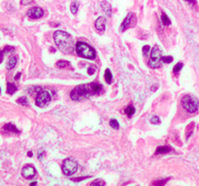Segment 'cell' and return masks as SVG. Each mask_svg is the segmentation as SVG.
<instances>
[{"label":"cell","mask_w":199,"mask_h":186,"mask_svg":"<svg viewBox=\"0 0 199 186\" xmlns=\"http://www.w3.org/2000/svg\"><path fill=\"white\" fill-rule=\"evenodd\" d=\"M183 66H184V64H183L182 62H179L178 64H176V65L174 66V68H173V72H174L175 74H178V73L181 71V70H182Z\"/></svg>","instance_id":"22"},{"label":"cell","mask_w":199,"mask_h":186,"mask_svg":"<svg viewBox=\"0 0 199 186\" xmlns=\"http://www.w3.org/2000/svg\"><path fill=\"white\" fill-rule=\"evenodd\" d=\"M151 123L152 124H159L160 123V119H159V118L158 116H152V118H151Z\"/></svg>","instance_id":"28"},{"label":"cell","mask_w":199,"mask_h":186,"mask_svg":"<svg viewBox=\"0 0 199 186\" xmlns=\"http://www.w3.org/2000/svg\"><path fill=\"white\" fill-rule=\"evenodd\" d=\"M161 59L164 63H171L173 61V57L172 56H162Z\"/></svg>","instance_id":"27"},{"label":"cell","mask_w":199,"mask_h":186,"mask_svg":"<svg viewBox=\"0 0 199 186\" xmlns=\"http://www.w3.org/2000/svg\"><path fill=\"white\" fill-rule=\"evenodd\" d=\"M185 1L187 2V3H190V4L192 5V6H193V5H194V6L196 5V1H195V0H185Z\"/></svg>","instance_id":"35"},{"label":"cell","mask_w":199,"mask_h":186,"mask_svg":"<svg viewBox=\"0 0 199 186\" xmlns=\"http://www.w3.org/2000/svg\"><path fill=\"white\" fill-rule=\"evenodd\" d=\"M95 28L98 30V31H104L105 30V27H106V20L103 17H99L96 20H95Z\"/></svg>","instance_id":"11"},{"label":"cell","mask_w":199,"mask_h":186,"mask_svg":"<svg viewBox=\"0 0 199 186\" xmlns=\"http://www.w3.org/2000/svg\"><path fill=\"white\" fill-rule=\"evenodd\" d=\"M0 92H1V88H0Z\"/></svg>","instance_id":"41"},{"label":"cell","mask_w":199,"mask_h":186,"mask_svg":"<svg viewBox=\"0 0 199 186\" xmlns=\"http://www.w3.org/2000/svg\"><path fill=\"white\" fill-rule=\"evenodd\" d=\"M5 53H8V52H14L15 49H14V46H5V49L3 50Z\"/></svg>","instance_id":"30"},{"label":"cell","mask_w":199,"mask_h":186,"mask_svg":"<svg viewBox=\"0 0 199 186\" xmlns=\"http://www.w3.org/2000/svg\"><path fill=\"white\" fill-rule=\"evenodd\" d=\"M193 128H194V123H191V125L187 127V134H186V138L189 139L190 136L191 135L192 131H193Z\"/></svg>","instance_id":"25"},{"label":"cell","mask_w":199,"mask_h":186,"mask_svg":"<svg viewBox=\"0 0 199 186\" xmlns=\"http://www.w3.org/2000/svg\"><path fill=\"white\" fill-rule=\"evenodd\" d=\"M95 72V67H90L87 70V74L88 75H93Z\"/></svg>","instance_id":"33"},{"label":"cell","mask_w":199,"mask_h":186,"mask_svg":"<svg viewBox=\"0 0 199 186\" xmlns=\"http://www.w3.org/2000/svg\"><path fill=\"white\" fill-rule=\"evenodd\" d=\"M102 91L101 85L91 83L87 85H80L73 88L70 93V97L74 101H83L90 98L91 95H97Z\"/></svg>","instance_id":"1"},{"label":"cell","mask_w":199,"mask_h":186,"mask_svg":"<svg viewBox=\"0 0 199 186\" xmlns=\"http://www.w3.org/2000/svg\"><path fill=\"white\" fill-rule=\"evenodd\" d=\"M134 14L133 13H129L126 18L124 19V20L123 21V23H121V25H120V28H119V31L120 32H124L125 31L127 28H129L131 26V23H132V19L134 18Z\"/></svg>","instance_id":"10"},{"label":"cell","mask_w":199,"mask_h":186,"mask_svg":"<svg viewBox=\"0 0 199 186\" xmlns=\"http://www.w3.org/2000/svg\"><path fill=\"white\" fill-rule=\"evenodd\" d=\"M149 52H150V46H143V54H144V56H146L148 53H149Z\"/></svg>","instance_id":"31"},{"label":"cell","mask_w":199,"mask_h":186,"mask_svg":"<svg viewBox=\"0 0 199 186\" xmlns=\"http://www.w3.org/2000/svg\"><path fill=\"white\" fill-rule=\"evenodd\" d=\"M26 16L31 19H40L44 16V10L39 8V7H34V8H31L28 12Z\"/></svg>","instance_id":"8"},{"label":"cell","mask_w":199,"mask_h":186,"mask_svg":"<svg viewBox=\"0 0 199 186\" xmlns=\"http://www.w3.org/2000/svg\"><path fill=\"white\" fill-rule=\"evenodd\" d=\"M182 106L187 112H196L199 108V100L191 95H185L182 98Z\"/></svg>","instance_id":"4"},{"label":"cell","mask_w":199,"mask_h":186,"mask_svg":"<svg viewBox=\"0 0 199 186\" xmlns=\"http://www.w3.org/2000/svg\"><path fill=\"white\" fill-rule=\"evenodd\" d=\"M4 51H0V63L3 61V58H4Z\"/></svg>","instance_id":"36"},{"label":"cell","mask_w":199,"mask_h":186,"mask_svg":"<svg viewBox=\"0 0 199 186\" xmlns=\"http://www.w3.org/2000/svg\"><path fill=\"white\" fill-rule=\"evenodd\" d=\"M17 61H18V59H17L16 56H12V57H11L10 59L8 60V62H7V69L8 70L13 69L17 65Z\"/></svg>","instance_id":"14"},{"label":"cell","mask_w":199,"mask_h":186,"mask_svg":"<svg viewBox=\"0 0 199 186\" xmlns=\"http://www.w3.org/2000/svg\"><path fill=\"white\" fill-rule=\"evenodd\" d=\"M53 40L58 50L64 54H71L74 51L73 40L70 35L62 30H58L53 34Z\"/></svg>","instance_id":"2"},{"label":"cell","mask_w":199,"mask_h":186,"mask_svg":"<svg viewBox=\"0 0 199 186\" xmlns=\"http://www.w3.org/2000/svg\"><path fill=\"white\" fill-rule=\"evenodd\" d=\"M51 95L48 91H40L36 97V106L40 108H45L51 102Z\"/></svg>","instance_id":"7"},{"label":"cell","mask_w":199,"mask_h":186,"mask_svg":"<svg viewBox=\"0 0 199 186\" xmlns=\"http://www.w3.org/2000/svg\"><path fill=\"white\" fill-rule=\"evenodd\" d=\"M91 185H99V186L101 185V186H104L105 185V181H103L101 179H96V180L91 182Z\"/></svg>","instance_id":"29"},{"label":"cell","mask_w":199,"mask_h":186,"mask_svg":"<svg viewBox=\"0 0 199 186\" xmlns=\"http://www.w3.org/2000/svg\"><path fill=\"white\" fill-rule=\"evenodd\" d=\"M44 154H45V152H44V150H40V152L38 153V160H42Z\"/></svg>","instance_id":"34"},{"label":"cell","mask_w":199,"mask_h":186,"mask_svg":"<svg viewBox=\"0 0 199 186\" xmlns=\"http://www.w3.org/2000/svg\"><path fill=\"white\" fill-rule=\"evenodd\" d=\"M17 102L20 105H23V106H27L28 105V101L25 97H20L17 100Z\"/></svg>","instance_id":"24"},{"label":"cell","mask_w":199,"mask_h":186,"mask_svg":"<svg viewBox=\"0 0 199 186\" xmlns=\"http://www.w3.org/2000/svg\"><path fill=\"white\" fill-rule=\"evenodd\" d=\"M33 0H20V4L24 5V6H26V5H29L30 3H32Z\"/></svg>","instance_id":"32"},{"label":"cell","mask_w":199,"mask_h":186,"mask_svg":"<svg viewBox=\"0 0 199 186\" xmlns=\"http://www.w3.org/2000/svg\"><path fill=\"white\" fill-rule=\"evenodd\" d=\"M21 174H23V177L25 178L30 179L36 174V170L31 165H26L23 168V170H21Z\"/></svg>","instance_id":"9"},{"label":"cell","mask_w":199,"mask_h":186,"mask_svg":"<svg viewBox=\"0 0 199 186\" xmlns=\"http://www.w3.org/2000/svg\"><path fill=\"white\" fill-rule=\"evenodd\" d=\"M170 150L171 148L169 146H158L156 151V154H165V153H168Z\"/></svg>","instance_id":"15"},{"label":"cell","mask_w":199,"mask_h":186,"mask_svg":"<svg viewBox=\"0 0 199 186\" xmlns=\"http://www.w3.org/2000/svg\"><path fill=\"white\" fill-rule=\"evenodd\" d=\"M57 66L59 67V68H66V67H69L70 64L68 61L66 60H58V63H57Z\"/></svg>","instance_id":"21"},{"label":"cell","mask_w":199,"mask_h":186,"mask_svg":"<svg viewBox=\"0 0 199 186\" xmlns=\"http://www.w3.org/2000/svg\"><path fill=\"white\" fill-rule=\"evenodd\" d=\"M100 5L102 7V10H103L104 13L108 17H111V15H112V8H111V5H110V3L108 1H105V0H104V1H102L100 3Z\"/></svg>","instance_id":"12"},{"label":"cell","mask_w":199,"mask_h":186,"mask_svg":"<svg viewBox=\"0 0 199 186\" xmlns=\"http://www.w3.org/2000/svg\"><path fill=\"white\" fill-rule=\"evenodd\" d=\"M78 9H79V3L78 2H73L71 4V7H70V10H71V13L72 14H77V12H78Z\"/></svg>","instance_id":"20"},{"label":"cell","mask_w":199,"mask_h":186,"mask_svg":"<svg viewBox=\"0 0 199 186\" xmlns=\"http://www.w3.org/2000/svg\"><path fill=\"white\" fill-rule=\"evenodd\" d=\"M27 156H28V157H31V156H32V152H31V151H28Z\"/></svg>","instance_id":"39"},{"label":"cell","mask_w":199,"mask_h":186,"mask_svg":"<svg viewBox=\"0 0 199 186\" xmlns=\"http://www.w3.org/2000/svg\"><path fill=\"white\" fill-rule=\"evenodd\" d=\"M161 21L164 25H170V23H171V20L170 19L167 17V15L165 14V13H162L161 14Z\"/></svg>","instance_id":"18"},{"label":"cell","mask_w":199,"mask_h":186,"mask_svg":"<svg viewBox=\"0 0 199 186\" xmlns=\"http://www.w3.org/2000/svg\"><path fill=\"white\" fill-rule=\"evenodd\" d=\"M35 184H37V182H32V183H30V185H35Z\"/></svg>","instance_id":"40"},{"label":"cell","mask_w":199,"mask_h":186,"mask_svg":"<svg viewBox=\"0 0 199 186\" xmlns=\"http://www.w3.org/2000/svg\"><path fill=\"white\" fill-rule=\"evenodd\" d=\"M168 180H169V178H166V179H164V180H162V179L157 180V181H153L152 182V185H164Z\"/></svg>","instance_id":"26"},{"label":"cell","mask_w":199,"mask_h":186,"mask_svg":"<svg viewBox=\"0 0 199 186\" xmlns=\"http://www.w3.org/2000/svg\"><path fill=\"white\" fill-rule=\"evenodd\" d=\"M16 91H17V86L14 84H11V83L7 84V93H8V94L12 95V94H14Z\"/></svg>","instance_id":"17"},{"label":"cell","mask_w":199,"mask_h":186,"mask_svg":"<svg viewBox=\"0 0 199 186\" xmlns=\"http://www.w3.org/2000/svg\"><path fill=\"white\" fill-rule=\"evenodd\" d=\"M3 130L6 131V132H11V133L19 134V131L17 129V127H16L13 123H7V124H5V126L3 127Z\"/></svg>","instance_id":"13"},{"label":"cell","mask_w":199,"mask_h":186,"mask_svg":"<svg viewBox=\"0 0 199 186\" xmlns=\"http://www.w3.org/2000/svg\"><path fill=\"white\" fill-rule=\"evenodd\" d=\"M104 78H105V80L107 84H111L112 83V79H113V76H112V73H111V70L110 69H106L105 71V74H104Z\"/></svg>","instance_id":"16"},{"label":"cell","mask_w":199,"mask_h":186,"mask_svg":"<svg viewBox=\"0 0 199 186\" xmlns=\"http://www.w3.org/2000/svg\"><path fill=\"white\" fill-rule=\"evenodd\" d=\"M162 52L159 49L158 46H154L152 52H151V57L150 60L148 62V65L152 68V69H157V68H160L162 65Z\"/></svg>","instance_id":"5"},{"label":"cell","mask_w":199,"mask_h":186,"mask_svg":"<svg viewBox=\"0 0 199 186\" xmlns=\"http://www.w3.org/2000/svg\"><path fill=\"white\" fill-rule=\"evenodd\" d=\"M86 178H73L72 180H73V181H81V180H84V179H86Z\"/></svg>","instance_id":"37"},{"label":"cell","mask_w":199,"mask_h":186,"mask_svg":"<svg viewBox=\"0 0 199 186\" xmlns=\"http://www.w3.org/2000/svg\"><path fill=\"white\" fill-rule=\"evenodd\" d=\"M20 75H21L20 73H18V74L16 75V77H15V79H19V77H20Z\"/></svg>","instance_id":"38"},{"label":"cell","mask_w":199,"mask_h":186,"mask_svg":"<svg viewBox=\"0 0 199 186\" xmlns=\"http://www.w3.org/2000/svg\"><path fill=\"white\" fill-rule=\"evenodd\" d=\"M124 113H125L126 115H128L129 118H131V116L135 113V109H134L133 107H132V106H128V107H126V108H125V110H124Z\"/></svg>","instance_id":"19"},{"label":"cell","mask_w":199,"mask_h":186,"mask_svg":"<svg viewBox=\"0 0 199 186\" xmlns=\"http://www.w3.org/2000/svg\"><path fill=\"white\" fill-rule=\"evenodd\" d=\"M76 52L77 54L81 57L86 58V59H94L95 58V51L91 48L90 45H87L84 42H78L76 45Z\"/></svg>","instance_id":"3"},{"label":"cell","mask_w":199,"mask_h":186,"mask_svg":"<svg viewBox=\"0 0 199 186\" xmlns=\"http://www.w3.org/2000/svg\"><path fill=\"white\" fill-rule=\"evenodd\" d=\"M110 126H111L113 129H116V130H118L119 128V124L118 120H116V119H111V120H110Z\"/></svg>","instance_id":"23"},{"label":"cell","mask_w":199,"mask_h":186,"mask_svg":"<svg viewBox=\"0 0 199 186\" xmlns=\"http://www.w3.org/2000/svg\"><path fill=\"white\" fill-rule=\"evenodd\" d=\"M77 169H78V163L71 158L65 159L62 163V166H61L62 172L67 177L72 176L73 173H75L77 172Z\"/></svg>","instance_id":"6"}]
</instances>
